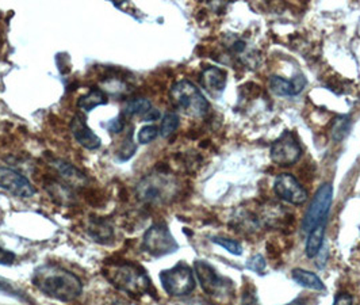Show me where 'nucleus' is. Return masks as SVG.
<instances>
[{
  "label": "nucleus",
  "instance_id": "nucleus-20",
  "mask_svg": "<svg viewBox=\"0 0 360 305\" xmlns=\"http://www.w3.org/2000/svg\"><path fill=\"white\" fill-rule=\"evenodd\" d=\"M150 108H152V104L148 99L137 98V99H131V101L127 102L122 114L127 116V117H131V116H141L143 117Z\"/></svg>",
  "mask_w": 360,
  "mask_h": 305
},
{
  "label": "nucleus",
  "instance_id": "nucleus-13",
  "mask_svg": "<svg viewBox=\"0 0 360 305\" xmlns=\"http://www.w3.org/2000/svg\"><path fill=\"white\" fill-rule=\"evenodd\" d=\"M304 76H298L294 80H288L281 76H272L270 79V89L274 94L279 97H294L300 94L305 87Z\"/></svg>",
  "mask_w": 360,
  "mask_h": 305
},
{
  "label": "nucleus",
  "instance_id": "nucleus-7",
  "mask_svg": "<svg viewBox=\"0 0 360 305\" xmlns=\"http://www.w3.org/2000/svg\"><path fill=\"white\" fill-rule=\"evenodd\" d=\"M179 249L175 237L162 223L153 224L143 237V250L150 256L160 258L169 255Z\"/></svg>",
  "mask_w": 360,
  "mask_h": 305
},
{
  "label": "nucleus",
  "instance_id": "nucleus-32",
  "mask_svg": "<svg viewBox=\"0 0 360 305\" xmlns=\"http://www.w3.org/2000/svg\"><path fill=\"white\" fill-rule=\"evenodd\" d=\"M178 305H212L209 304L207 301L205 300H200V299H194V300H188V301H184V303H180Z\"/></svg>",
  "mask_w": 360,
  "mask_h": 305
},
{
  "label": "nucleus",
  "instance_id": "nucleus-19",
  "mask_svg": "<svg viewBox=\"0 0 360 305\" xmlns=\"http://www.w3.org/2000/svg\"><path fill=\"white\" fill-rule=\"evenodd\" d=\"M54 167L57 168V171L60 173V175L63 178L70 180V182L79 183V182L86 180L84 174L80 173L76 167H73L72 164H70V163L64 162V161H56Z\"/></svg>",
  "mask_w": 360,
  "mask_h": 305
},
{
  "label": "nucleus",
  "instance_id": "nucleus-27",
  "mask_svg": "<svg viewBox=\"0 0 360 305\" xmlns=\"http://www.w3.org/2000/svg\"><path fill=\"white\" fill-rule=\"evenodd\" d=\"M14 261H15V254L13 251H8V250H4L0 246V265L10 266V265L14 263Z\"/></svg>",
  "mask_w": 360,
  "mask_h": 305
},
{
  "label": "nucleus",
  "instance_id": "nucleus-17",
  "mask_svg": "<svg viewBox=\"0 0 360 305\" xmlns=\"http://www.w3.org/2000/svg\"><path fill=\"white\" fill-rule=\"evenodd\" d=\"M292 278L301 287H307V289H311V290H317V292L325 290L324 282L321 281V278L319 275H316L314 273H311V271L304 269L292 270Z\"/></svg>",
  "mask_w": 360,
  "mask_h": 305
},
{
  "label": "nucleus",
  "instance_id": "nucleus-2",
  "mask_svg": "<svg viewBox=\"0 0 360 305\" xmlns=\"http://www.w3.org/2000/svg\"><path fill=\"white\" fill-rule=\"evenodd\" d=\"M102 273L112 287L131 297H141L153 292L152 280L144 268L134 262H110Z\"/></svg>",
  "mask_w": 360,
  "mask_h": 305
},
{
  "label": "nucleus",
  "instance_id": "nucleus-3",
  "mask_svg": "<svg viewBox=\"0 0 360 305\" xmlns=\"http://www.w3.org/2000/svg\"><path fill=\"white\" fill-rule=\"evenodd\" d=\"M169 97L174 106L183 111L186 116L202 118L209 113V102L197 89V86L193 85L190 80L176 82L171 89Z\"/></svg>",
  "mask_w": 360,
  "mask_h": 305
},
{
  "label": "nucleus",
  "instance_id": "nucleus-11",
  "mask_svg": "<svg viewBox=\"0 0 360 305\" xmlns=\"http://www.w3.org/2000/svg\"><path fill=\"white\" fill-rule=\"evenodd\" d=\"M275 194L291 205H302L307 199V192L304 186L291 174H281L274 183Z\"/></svg>",
  "mask_w": 360,
  "mask_h": 305
},
{
  "label": "nucleus",
  "instance_id": "nucleus-22",
  "mask_svg": "<svg viewBox=\"0 0 360 305\" xmlns=\"http://www.w3.org/2000/svg\"><path fill=\"white\" fill-rule=\"evenodd\" d=\"M179 126V116L176 113H167L162 118L160 135L162 137L171 136Z\"/></svg>",
  "mask_w": 360,
  "mask_h": 305
},
{
  "label": "nucleus",
  "instance_id": "nucleus-12",
  "mask_svg": "<svg viewBox=\"0 0 360 305\" xmlns=\"http://www.w3.org/2000/svg\"><path fill=\"white\" fill-rule=\"evenodd\" d=\"M86 117L82 113L75 114V117L71 121V132H72L73 137L76 139V142L80 144L82 147H84L86 149H98L101 147V139L91 130L87 123H86Z\"/></svg>",
  "mask_w": 360,
  "mask_h": 305
},
{
  "label": "nucleus",
  "instance_id": "nucleus-26",
  "mask_svg": "<svg viewBox=\"0 0 360 305\" xmlns=\"http://www.w3.org/2000/svg\"><path fill=\"white\" fill-rule=\"evenodd\" d=\"M125 127V118L124 114H120L117 118L111 120L108 124V129L111 133H121Z\"/></svg>",
  "mask_w": 360,
  "mask_h": 305
},
{
  "label": "nucleus",
  "instance_id": "nucleus-16",
  "mask_svg": "<svg viewBox=\"0 0 360 305\" xmlns=\"http://www.w3.org/2000/svg\"><path fill=\"white\" fill-rule=\"evenodd\" d=\"M108 104V94L105 91L99 90V89H91L86 95H83L79 101H77V108L82 111L89 113L91 110H94L98 106L106 105Z\"/></svg>",
  "mask_w": 360,
  "mask_h": 305
},
{
  "label": "nucleus",
  "instance_id": "nucleus-14",
  "mask_svg": "<svg viewBox=\"0 0 360 305\" xmlns=\"http://www.w3.org/2000/svg\"><path fill=\"white\" fill-rule=\"evenodd\" d=\"M200 85L212 95L221 94L226 86V73L217 67H209L200 75Z\"/></svg>",
  "mask_w": 360,
  "mask_h": 305
},
{
  "label": "nucleus",
  "instance_id": "nucleus-23",
  "mask_svg": "<svg viewBox=\"0 0 360 305\" xmlns=\"http://www.w3.org/2000/svg\"><path fill=\"white\" fill-rule=\"evenodd\" d=\"M160 129L156 125H146L144 127L140 129L139 132V143L140 144H149L152 143L158 136H159V132Z\"/></svg>",
  "mask_w": 360,
  "mask_h": 305
},
{
  "label": "nucleus",
  "instance_id": "nucleus-9",
  "mask_svg": "<svg viewBox=\"0 0 360 305\" xmlns=\"http://www.w3.org/2000/svg\"><path fill=\"white\" fill-rule=\"evenodd\" d=\"M302 155L301 145L291 132H283L271 147V161L278 166H292Z\"/></svg>",
  "mask_w": 360,
  "mask_h": 305
},
{
  "label": "nucleus",
  "instance_id": "nucleus-25",
  "mask_svg": "<svg viewBox=\"0 0 360 305\" xmlns=\"http://www.w3.org/2000/svg\"><path fill=\"white\" fill-rule=\"evenodd\" d=\"M134 152H136V145L133 144L131 139L129 137V140H127L125 143L122 144L121 149L118 151V158H120V161L127 162V161H129V159L134 155Z\"/></svg>",
  "mask_w": 360,
  "mask_h": 305
},
{
  "label": "nucleus",
  "instance_id": "nucleus-5",
  "mask_svg": "<svg viewBox=\"0 0 360 305\" xmlns=\"http://www.w3.org/2000/svg\"><path fill=\"white\" fill-rule=\"evenodd\" d=\"M194 270H195L200 287L207 296H210L213 300H217L219 303H225L231 300L232 282L219 277L212 265H209L205 261H195Z\"/></svg>",
  "mask_w": 360,
  "mask_h": 305
},
{
  "label": "nucleus",
  "instance_id": "nucleus-8",
  "mask_svg": "<svg viewBox=\"0 0 360 305\" xmlns=\"http://www.w3.org/2000/svg\"><path fill=\"white\" fill-rule=\"evenodd\" d=\"M332 198H333V189L329 183H325L317 190L313 201L309 205V209L302 223L304 231L310 232L316 227L325 224L329 208L332 205Z\"/></svg>",
  "mask_w": 360,
  "mask_h": 305
},
{
  "label": "nucleus",
  "instance_id": "nucleus-28",
  "mask_svg": "<svg viewBox=\"0 0 360 305\" xmlns=\"http://www.w3.org/2000/svg\"><path fill=\"white\" fill-rule=\"evenodd\" d=\"M248 268L253 270V271H256V273H259V274H262L263 270H264V259L260 255H256L255 258L250 261Z\"/></svg>",
  "mask_w": 360,
  "mask_h": 305
},
{
  "label": "nucleus",
  "instance_id": "nucleus-24",
  "mask_svg": "<svg viewBox=\"0 0 360 305\" xmlns=\"http://www.w3.org/2000/svg\"><path fill=\"white\" fill-rule=\"evenodd\" d=\"M213 243L219 244L221 247H224L226 251L233 254V255H241L243 254V247L238 242L231 240L226 237H213Z\"/></svg>",
  "mask_w": 360,
  "mask_h": 305
},
{
  "label": "nucleus",
  "instance_id": "nucleus-6",
  "mask_svg": "<svg viewBox=\"0 0 360 305\" xmlns=\"http://www.w3.org/2000/svg\"><path fill=\"white\" fill-rule=\"evenodd\" d=\"M160 281L164 290L174 297L187 296L195 289L194 273L184 262H179L171 269L162 270Z\"/></svg>",
  "mask_w": 360,
  "mask_h": 305
},
{
  "label": "nucleus",
  "instance_id": "nucleus-21",
  "mask_svg": "<svg viewBox=\"0 0 360 305\" xmlns=\"http://www.w3.org/2000/svg\"><path fill=\"white\" fill-rule=\"evenodd\" d=\"M349 117L342 116L339 118L335 120L333 125H332V137L335 142H342V139L348 135L349 132Z\"/></svg>",
  "mask_w": 360,
  "mask_h": 305
},
{
  "label": "nucleus",
  "instance_id": "nucleus-4",
  "mask_svg": "<svg viewBox=\"0 0 360 305\" xmlns=\"http://www.w3.org/2000/svg\"><path fill=\"white\" fill-rule=\"evenodd\" d=\"M136 193L145 204H165L175 196L176 182L164 173H156L140 180Z\"/></svg>",
  "mask_w": 360,
  "mask_h": 305
},
{
  "label": "nucleus",
  "instance_id": "nucleus-29",
  "mask_svg": "<svg viewBox=\"0 0 360 305\" xmlns=\"http://www.w3.org/2000/svg\"><path fill=\"white\" fill-rule=\"evenodd\" d=\"M241 305H259L257 296L253 293L252 289H247V290H244Z\"/></svg>",
  "mask_w": 360,
  "mask_h": 305
},
{
  "label": "nucleus",
  "instance_id": "nucleus-1",
  "mask_svg": "<svg viewBox=\"0 0 360 305\" xmlns=\"http://www.w3.org/2000/svg\"><path fill=\"white\" fill-rule=\"evenodd\" d=\"M32 282L45 296L63 303H71L83 292V284L77 275L52 263L38 266L33 273Z\"/></svg>",
  "mask_w": 360,
  "mask_h": 305
},
{
  "label": "nucleus",
  "instance_id": "nucleus-10",
  "mask_svg": "<svg viewBox=\"0 0 360 305\" xmlns=\"http://www.w3.org/2000/svg\"><path fill=\"white\" fill-rule=\"evenodd\" d=\"M0 187L22 199H29L36 194V189L30 180L8 167H0Z\"/></svg>",
  "mask_w": 360,
  "mask_h": 305
},
{
  "label": "nucleus",
  "instance_id": "nucleus-30",
  "mask_svg": "<svg viewBox=\"0 0 360 305\" xmlns=\"http://www.w3.org/2000/svg\"><path fill=\"white\" fill-rule=\"evenodd\" d=\"M332 305H354V301H352L351 294L340 293V294L336 296V299H335V301H333Z\"/></svg>",
  "mask_w": 360,
  "mask_h": 305
},
{
  "label": "nucleus",
  "instance_id": "nucleus-15",
  "mask_svg": "<svg viewBox=\"0 0 360 305\" xmlns=\"http://www.w3.org/2000/svg\"><path fill=\"white\" fill-rule=\"evenodd\" d=\"M87 232L98 243H108L114 237V228L103 218H92L87 225Z\"/></svg>",
  "mask_w": 360,
  "mask_h": 305
},
{
  "label": "nucleus",
  "instance_id": "nucleus-18",
  "mask_svg": "<svg viewBox=\"0 0 360 305\" xmlns=\"http://www.w3.org/2000/svg\"><path fill=\"white\" fill-rule=\"evenodd\" d=\"M324 235L325 224L316 227L314 230H311L309 232V237H307V258H314V256H317L320 254L321 247H323V243H324Z\"/></svg>",
  "mask_w": 360,
  "mask_h": 305
},
{
  "label": "nucleus",
  "instance_id": "nucleus-31",
  "mask_svg": "<svg viewBox=\"0 0 360 305\" xmlns=\"http://www.w3.org/2000/svg\"><path fill=\"white\" fill-rule=\"evenodd\" d=\"M160 118V111L156 108H150L145 116H143V120L145 123H150V121H158Z\"/></svg>",
  "mask_w": 360,
  "mask_h": 305
}]
</instances>
